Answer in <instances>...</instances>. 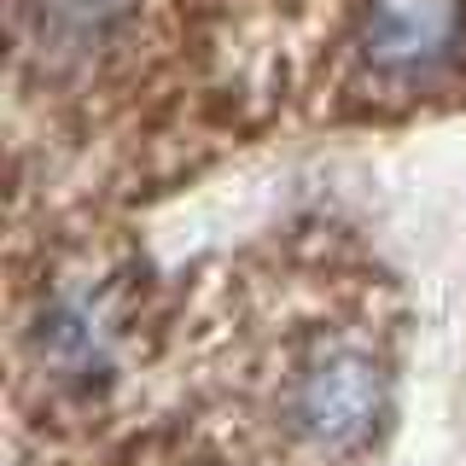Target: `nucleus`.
Masks as SVG:
<instances>
[{"mask_svg":"<svg viewBox=\"0 0 466 466\" xmlns=\"http://www.w3.org/2000/svg\"><path fill=\"white\" fill-rule=\"evenodd\" d=\"M466 41V0H361L356 58L373 82L426 87Z\"/></svg>","mask_w":466,"mask_h":466,"instance_id":"nucleus-1","label":"nucleus"}]
</instances>
